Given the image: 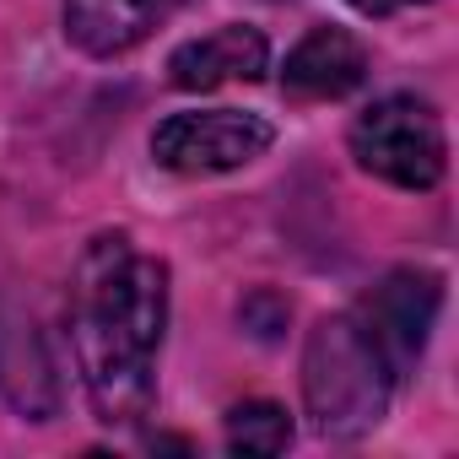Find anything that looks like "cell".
<instances>
[{
  "label": "cell",
  "mask_w": 459,
  "mask_h": 459,
  "mask_svg": "<svg viewBox=\"0 0 459 459\" xmlns=\"http://www.w3.org/2000/svg\"><path fill=\"white\" fill-rule=\"evenodd\" d=\"M184 6L189 0H65V39L82 55L114 60V55L146 44Z\"/></svg>",
  "instance_id": "8"
},
{
  "label": "cell",
  "mask_w": 459,
  "mask_h": 459,
  "mask_svg": "<svg viewBox=\"0 0 459 459\" xmlns=\"http://www.w3.org/2000/svg\"><path fill=\"white\" fill-rule=\"evenodd\" d=\"M368 82V49L346 33V28H314L281 71V92L287 98H346Z\"/></svg>",
  "instance_id": "9"
},
{
  "label": "cell",
  "mask_w": 459,
  "mask_h": 459,
  "mask_svg": "<svg viewBox=\"0 0 459 459\" xmlns=\"http://www.w3.org/2000/svg\"><path fill=\"white\" fill-rule=\"evenodd\" d=\"M271 65V44L260 28H244V22H227L205 39H189L173 49L168 60V82L184 87V92H211V87H227V82H260Z\"/></svg>",
  "instance_id": "7"
},
{
  "label": "cell",
  "mask_w": 459,
  "mask_h": 459,
  "mask_svg": "<svg viewBox=\"0 0 459 459\" xmlns=\"http://www.w3.org/2000/svg\"><path fill=\"white\" fill-rule=\"evenodd\" d=\"M346 6H357L362 17H394L405 6H421V0H346Z\"/></svg>",
  "instance_id": "11"
},
{
  "label": "cell",
  "mask_w": 459,
  "mask_h": 459,
  "mask_svg": "<svg viewBox=\"0 0 459 459\" xmlns=\"http://www.w3.org/2000/svg\"><path fill=\"white\" fill-rule=\"evenodd\" d=\"M276 141V130L260 114H238V108H205V114H168L152 135V157L168 173L200 178V173H233L249 168L255 157H265Z\"/></svg>",
  "instance_id": "4"
},
{
  "label": "cell",
  "mask_w": 459,
  "mask_h": 459,
  "mask_svg": "<svg viewBox=\"0 0 459 459\" xmlns=\"http://www.w3.org/2000/svg\"><path fill=\"white\" fill-rule=\"evenodd\" d=\"M168 330V265L125 233L87 244L71 276V346L98 421L130 427L152 411L157 351Z\"/></svg>",
  "instance_id": "1"
},
{
  "label": "cell",
  "mask_w": 459,
  "mask_h": 459,
  "mask_svg": "<svg viewBox=\"0 0 459 459\" xmlns=\"http://www.w3.org/2000/svg\"><path fill=\"white\" fill-rule=\"evenodd\" d=\"M351 157L400 189H432L448 168V141H443V119L427 98L416 92H389L373 108L357 114L351 125Z\"/></svg>",
  "instance_id": "3"
},
{
  "label": "cell",
  "mask_w": 459,
  "mask_h": 459,
  "mask_svg": "<svg viewBox=\"0 0 459 459\" xmlns=\"http://www.w3.org/2000/svg\"><path fill=\"white\" fill-rule=\"evenodd\" d=\"M292 443V421L276 400H244L227 411V448L233 454H281Z\"/></svg>",
  "instance_id": "10"
},
{
  "label": "cell",
  "mask_w": 459,
  "mask_h": 459,
  "mask_svg": "<svg viewBox=\"0 0 459 459\" xmlns=\"http://www.w3.org/2000/svg\"><path fill=\"white\" fill-rule=\"evenodd\" d=\"M437 308H443V276L437 271H389L351 314L362 319V330L378 341V351L389 357L394 378L421 362L427 351V335L437 325Z\"/></svg>",
  "instance_id": "5"
},
{
  "label": "cell",
  "mask_w": 459,
  "mask_h": 459,
  "mask_svg": "<svg viewBox=\"0 0 459 459\" xmlns=\"http://www.w3.org/2000/svg\"><path fill=\"white\" fill-rule=\"evenodd\" d=\"M394 368L357 314H330L303 346V400L325 437H362L389 416Z\"/></svg>",
  "instance_id": "2"
},
{
  "label": "cell",
  "mask_w": 459,
  "mask_h": 459,
  "mask_svg": "<svg viewBox=\"0 0 459 459\" xmlns=\"http://www.w3.org/2000/svg\"><path fill=\"white\" fill-rule=\"evenodd\" d=\"M0 394L28 421L60 416V400H65L60 368H55V351H49L39 319L12 298H0Z\"/></svg>",
  "instance_id": "6"
}]
</instances>
